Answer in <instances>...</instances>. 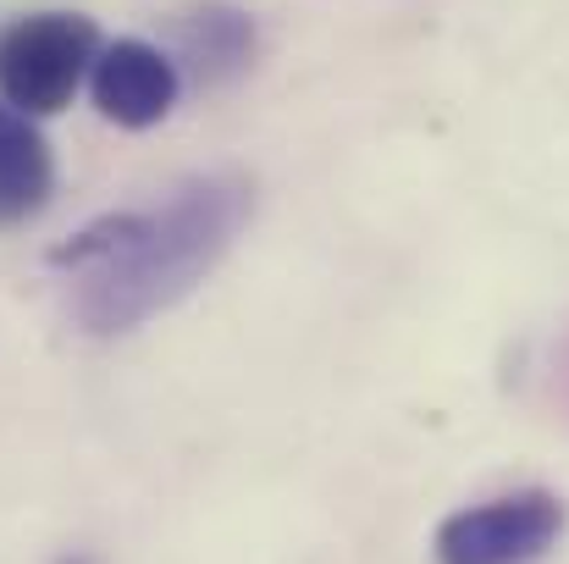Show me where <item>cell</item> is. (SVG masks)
<instances>
[{
  "mask_svg": "<svg viewBox=\"0 0 569 564\" xmlns=\"http://www.w3.org/2000/svg\"><path fill=\"white\" fill-rule=\"evenodd\" d=\"M67 564H89V560H67Z\"/></svg>",
  "mask_w": 569,
  "mask_h": 564,
  "instance_id": "52a82bcc",
  "label": "cell"
},
{
  "mask_svg": "<svg viewBox=\"0 0 569 564\" xmlns=\"http://www.w3.org/2000/svg\"><path fill=\"white\" fill-rule=\"evenodd\" d=\"M243 210H249L243 184L199 178L178 188L161 210L106 216L83 227L67 249H56V266H72L78 283L72 316L89 333H128L144 316L167 310L221 260Z\"/></svg>",
  "mask_w": 569,
  "mask_h": 564,
  "instance_id": "6da1fadb",
  "label": "cell"
},
{
  "mask_svg": "<svg viewBox=\"0 0 569 564\" xmlns=\"http://www.w3.org/2000/svg\"><path fill=\"white\" fill-rule=\"evenodd\" d=\"M89 95L117 128H150L178 100V67L144 39H111L89 67Z\"/></svg>",
  "mask_w": 569,
  "mask_h": 564,
  "instance_id": "277c9868",
  "label": "cell"
},
{
  "mask_svg": "<svg viewBox=\"0 0 569 564\" xmlns=\"http://www.w3.org/2000/svg\"><path fill=\"white\" fill-rule=\"evenodd\" d=\"M249 22L238 17V11H227V6H204L199 17H193L189 28H183V44H189V61L204 72V78H221V72H232V67H243V56H249Z\"/></svg>",
  "mask_w": 569,
  "mask_h": 564,
  "instance_id": "8992f818",
  "label": "cell"
},
{
  "mask_svg": "<svg viewBox=\"0 0 569 564\" xmlns=\"http://www.w3.org/2000/svg\"><path fill=\"white\" fill-rule=\"evenodd\" d=\"M50 184H56V167L33 117L0 106V227L28 221L50 199Z\"/></svg>",
  "mask_w": 569,
  "mask_h": 564,
  "instance_id": "5b68a950",
  "label": "cell"
},
{
  "mask_svg": "<svg viewBox=\"0 0 569 564\" xmlns=\"http://www.w3.org/2000/svg\"><path fill=\"white\" fill-rule=\"evenodd\" d=\"M94 56H100L94 22L67 17V11L22 17L0 33V95L22 117H50L72 106Z\"/></svg>",
  "mask_w": 569,
  "mask_h": 564,
  "instance_id": "7a4b0ae2",
  "label": "cell"
},
{
  "mask_svg": "<svg viewBox=\"0 0 569 564\" xmlns=\"http://www.w3.org/2000/svg\"><path fill=\"white\" fill-rule=\"evenodd\" d=\"M565 532V504L542 487L503 493L437 526V564H531Z\"/></svg>",
  "mask_w": 569,
  "mask_h": 564,
  "instance_id": "3957f363",
  "label": "cell"
}]
</instances>
